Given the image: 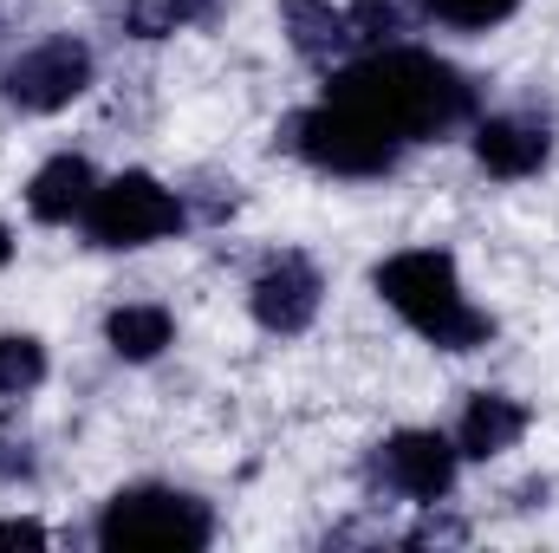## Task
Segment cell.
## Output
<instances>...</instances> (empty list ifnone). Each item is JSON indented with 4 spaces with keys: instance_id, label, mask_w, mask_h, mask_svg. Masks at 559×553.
I'll return each instance as SVG.
<instances>
[{
    "instance_id": "cell-1",
    "label": "cell",
    "mask_w": 559,
    "mask_h": 553,
    "mask_svg": "<svg viewBox=\"0 0 559 553\" xmlns=\"http://www.w3.org/2000/svg\"><path fill=\"white\" fill-rule=\"evenodd\" d=\"M325 98L365 111L371 125H384L397 143H423V138H442L455 125L475 118V85L436 59V52H417V46H378L352 66L332 72Z\"/></svg>"
},
{
    "instance_id": "cell-2",
    "label": "cell",
    "mask_w": 559,
    "mask_h": 553,
    "mask_svg": "<svg viewBox=\"0 0 559 553\" xmlns=\"http://www.w3.org/2000/svg\"><path fill=\"white\" fill-rule=\"evenodd\" d=\"M371 280H378L384 306L404 313L423 339L442 345V352H475V345H488V332H495V319H488L481 306H468L462 274H455V261H449L442 248H404V255H391Z\"/></svg>"
},
{
    "instance_id": "cell-3",
    "label": "cell",
    "mask_w": 559,
    "mask_h": 553,
    "mask_svg": "<svg viewBox=\"0 0 559 553\" xmlns=\"http://www.w3.org/2000/svg\"><path fill=\"white\" fill-rule=\"evenodd\" d=\"M286 150H299L312 169H332V176H384L404 156V143L384 125H371L365 111H352L338 98H319L312 111L286 118Z\"/></svg>"
},
{
    "instance_id": "cell-4",
    "label": "cell",
    "mask_w": 559,
    "mask_h": 553,
    "mask_svg": "<svg viewBox=\"0 0 559 553\" xmlns=\"http://www.w3.org/2000/svg\"><path fill=\"white\" fill-rule=\"evenodd\" d=\"M215 521L182 489H124L98 515V548H209Z\"/></svg>"
},
{
    "instance_id": "cell-5",
    "label": "cell",
    "mask_w": 559,
    "mask_h": 553,
    "mask_svg": "<svg viewBox=\"0 0 559 553\" xmlns=\"http://www.w3.org/2000/svg\"><path fill=\"white\" fill-rule=\"evenodd\" d=\"M79 222H85V242L92 248H150V242H163V235L182 228V202L156 176L124 169V176L98 183V196L85 202Z\"/></svg>"
},
{
    "instance_id": "cell-6",
    "label": "cell",
    "mask_w": 559,
    "mask_h": 553,
    "mask_svg": "<svg viewBox=\"0 0 559 553\" xmlns=\"http://www.w3.org/2000/svg\"><path fill=\"white\" fill-rule=\"evenodd\" d=\"M92 72H98L92 46L72 39V33H52V39L26 46V52L7 66L0 92H7V105H20V111H66L72 98L92 92Z\"/></svg>"
},
{
    "instance_id": "cell-7",
    "label": "cell",
    "mask_w": 559,
    "mask_h": 553,
    "mask_svg": "<svg viewBox=\"0 0 559 553\" xmlns=\"http://www.w3.org/2000/svg\"><path fill=\"white\" fill-rule=\"evenodd\" d=\"M384 482L404 495V502H423V508H436L449 489H455V462H462V449H455V436H436V430H397L391 443H384Z\"/></svg>"
},
{
    "instance_id": "cell-8",
    "label": "cell",
    "mask_w": 559,
    "mask_h": 553,
    "mask_svg": "<svg viewBox=\"0 0 559 553\" xmlns=\"http://www.w3.org/2000/svg\"><path fill=\"white\" fill-rule=\"evenodd\" d=\"M319 293H325V280H319V268H312L306 255H274V261L254 274V286H248L254 319H261L267 332H280V339H293V332L312 326Z\"/></svg>"
},
{
    "instance_id": "cell-9",
    "label": "cell",
    "mask_w": 559,
    "mask_h": 553,
    "mask_svg": "<svg viewBox=\"0 0 559 553\" xmlns=\"http://www.w3.org/2000/svg\"><path fill=\"white\" fill-rule=\"evenodd\" d=\"M554 156V131L540 118H521V111H501V118H481L475 125V163L501 183H521V176H540Z\"/></svg>"
},
{
    "instance_id": "cell-10",
    "label": "cell",
    "mask_w": 559,
    "mask_h": 553,
    "mask_svg": "<svg viewBox=\"0 0 559 553\" xmlns=\"http://www.w3.org/2000/svg\"><path fill=\"white\" fill-rule=\"evenodd\" d=\"M521 436H527V404L508 398V391H475L468 411H462V423H455V449H462L468 462H488V456L514 449Z\"/></svg>"
},
{
    "instance_id": "cell-11",
    "label": "cell",
    "mask_w": 559,
    "mask_h": 553,
    "mask_svg": "<svg viewBox=\"0 0 559 553\" xmlns=\"http://www.w3.org/2000/svg\"><path fill=\"white\" fill-rule=\"evenodd\" d=\"M98 196V176H92V163L85 156H52L33 183H26V209H33V222H79L85 215V202Z\"/></svg>"
},
{
    "instance_id": "cell-12",
    "label": "cell",
    "mask_w": 559,
    "mask_h": 553,
    "mask_svg": "<svg viewBox=\"0 0 559 553\" xmlns=\"http://www.w3.org/2000/svg\"><path fill=\"white\" fill-rule=\"evenodd\" d=\"M286 39L293 52L306 59H338L352 52V26H345V7H325V0H286Z\"/></svg>"
},
{
    "instance_id": "cell-13",
    "label": "cell",
    "mask_w": 559,
    "mask_h": 553,
    "mask_svg": "<svg viewBox=\"0 0 559 553\" xmlns=\"http://www.w3.org/2000/svg\"><path fill=\"white\" fill-rule=\"evenodd\" d=\"M169 339H176V319H169V306H118V313L105 319V345H111L118 358H131V365L156 358Z\"/></svg>"
},
{
    "instance_id": "cell-14",
    "label": "cell",
    "mask_w": 559,
    "mask_h": 553,
    "mask_svg": "<svg viewBox=\"0 0 559 553\" xmlns=\"http://www.w3.org/2000/svg\"><path fill=\"white\" fill-rule=\"evenodd\" d=\"M209 7H215V0H131V7H124V26H131L138 39H169V33H182V26L209 20Z\"/></svg>"
},
{
    "instance_id": "cell-15",
    "label": "cell",
    "mask_w": 559,
    "mask_h": 553,
    "mask_svg": "<svg viewBox=\"0 0 559 553\" xmlns=\"http://www.w3.org/2000/svg\"><path fill=\"white\" fill-rule=\"evenodd\" d=\"M46 378V345L33 332H0V398H26Z\"/></svg>"
},
{
    "instance_id": "cell-16",
    "label": "cell",
    "mask_w": 559,
    "mask_h": 553,
    "mask_svg": "<svg viewBox=\"0 0 559 553\" xmlns=\"http://www.w3.org/2000/svg\"><path fill=\"white\" fill-rule=\"evenodd\" d=\"M429 20H442V26H462V33H475V26H495V20H508L521 0H417Z\"/></svg>"
},
{
    "instance_id": "cell-17",
    "label": "cell",
    "mask_w": 559,
    "mask_h": 553,
    "mask_svg": "<svg viewBox=\"0 0 559 553\" xmlns=\"http://www.w3.org/2000/svg\"><path fill=\"white\" fill-rule=\"evenodd\" d=\"M0 548H46L39 521H0Z\"/></svg>"
},
{
    "instance_id": "cell-18",
    "label": "cell",
    "mask_w": 559,
    "mask_h": 553,
    "mask_svg": "<svg viewBox=\"0 0 559 553\" xmlns=\"http://www.w3.org/2000/svg\"><path fill=\"white\" fill-rule=\"evenodd\" d=\"M7 261H13V235L0 228V268H7Z\"/></svg>"
}]
</instances>
